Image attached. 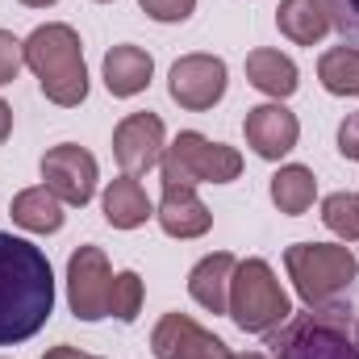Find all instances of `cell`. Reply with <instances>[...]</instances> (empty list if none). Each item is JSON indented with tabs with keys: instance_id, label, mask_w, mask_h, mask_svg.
Segmentation results:
<instances>
[{
	"instance_id": "1",
	"label": "cell",
	"mask_w": 359,
	"mask_h": 359,
	"mask_svg": "<svg viewBox=\"0 0 359 359\" xmlns=\"http://www.w3.org/2000/svg\"><path fill=\"white\" fill-rule=\"evenodd\" d=\"M55 309V271L46 255L0 230V347L34 339Z\"/></svg>"
},
{
	"instance_id": "2",
	"label": "cell",
	"mask_w": 359,
	"mask_h": 359,
	"mask_svg": "<svg viewBox=\"0 0 359 359\" xmlns=\"http://www.w3.org/2000/svg\"><path fill=\"white\" fill-rule=\"evenodd\" d=\"M21 50H25V67L38 76L42 92L55 104L72 109V104H80L88 96L84 46H80V38H76L72 25H38L21 42Z\"/></svg>"
},
{
	"instance_id": "3",
	"label": "cell",
	"mask_w": 359,
	"mask_h": 359,
	"mask_svg": "<svg viewBox=\"0 0 359 359\" xmlns=\"http://www.w3.org/2000/svg\"><path fill=\"white\" fill-rule=\"evenodd\" d=\"M276 359H359V313L339 305H313V313L288 318L268 339Z\"/></svg>"
},
{
	"instance_id": "4",
	"label": "cell",
	"mask_w": 359,
	"mask_h": 359,
	"mask_svg": "<svg viewBox=\"0 0 359 359\" xmlns=\"http://www.w3.org/2000/svg\"><path fill=\"white\" fill-rule=\"evenodd\" d=\"M230 318L238 322V330L251 334H271L276 326H284L292 318V301L280 288L276 271L264 259H243L234 264L230 276Z\"/></svg>"
},
{
	"instance_id": "5",
	"label": "cell",
	"mask_w": 359,
	"mask_h": 359,
	"mask_svg": "<svg viewBox=\"0 0 359 359\" xmlns=\"http://www.w3.org/2000/svg\"><path fill=\"white\" fill-rule=\"evenodd\" d=\"M284 264H288V276L309 309L334 301L359 271L355 255L347 247H334V243H297L284 251Z\"/></svg>"
},
{
	"instance_id": "6",
	"label": "cell",
	"mask_w": 359,
	"mask_h": 359,
	"mask_svg": "<svg viewBox=\"0 0 359 359\" xmlns=\"http://www.w3.org/2000/svg\"><path fill=\"white\" fill-rule=\"evenodd\" d=\"M163 184H230L243 172V155L226 142H209L205 134L184 130L159 159Z\"/></svg>"
},
{
	"instance_id": "7",
	"label": "cell",
	"mask_w": 359,
	"mask_h": 359,
	"mask_svg": "<svg viewBox=\"0 0 359 359\" xmlns=\"http://www.w3.org/2000/svg\"><path fill=\"white\" fill-rule=\"evenodd\" d=\"M109 297H113V271L100 247H80L67 264V301L72 313L80 322H96L109 313Z\"/></svg>"
},
{
	"instance_id": "8",
	"label": "cell",
	"mask_w": 359,
	"mask_h": 359,
	"mask_svg": "<svg viewBox=\"0 0 359 359\" xmlns=\"http://www.w3.org/2000/svg\"><path fill=\"white\" fill-rule=\"evenodd\" d=\"M42 180L63 205H88L96 192V159L84 147L63 142L42 155Z\"/></svg>"
},
{
	"instance_id": "9",
	"label": "cell",
	"mask_w": 359,
	"mask_h": 359,
	"mask_svg": "<svg viewBox=\"0 0 359 359\" xmlns=\"http://www.w3.org/2000/svg\"><path fill=\"white\" fill-rule=\"evenodd\" d=\"M172 100L180 109H213L222 96H226V63L213 59V55H184L176 67H172Z\"/></svg>"
},
{
	"instance_id": "10",
	"label": "cell",
	"mask_w": 359,
	"mask_h": 359,
	"mask_svg": "<svg viewBox=\"0 0 359 359\" xmlns=\"http://www.w3.org/2000/svg\"><path fill=\"white\" fill-rule=\"evenodd\" d=\"M163 121L155 113H130L113 130V155L126 176H142L163 159Z\"/></svg>"
},
{
	"instance_id": "11",
	"label": "cell",
	"mask_w": 359,
	"mask_h": 359,
	"mask_svg": "<svg viewBox=\"0 0 359 359\" xmlns=\"http://www.w3.org/2000/svg\"><path fill=\"white\" fill-rule=\"evenodd\" d=\"M155 359H230L226 343L201 330L188 313H168L151 334Z\"/></svg>"
},
{
	"instance_id": "12",
	"label": "cell",
	"mask_w": 359,
	"mask_h": 359,
	"mask_svg": "<svg viewBox=\"0 0 359 359\" xmlns=\"http://www.w3.org/2000/svg\"><path fill=\"white\" fill-rule=\"evenodd\" d=\"M243 130H247V142L255 147L259 159H280V155H288V151L297 147V138H301V126H297V117H292L284 104L247 109Z\"/></svg>"
},
{
	"instance_id": "13",
	"label": "cell",
	"mask_w": 359,
	"mask_h": 359,
	"mask_svg": "<svg viewBox=\"0 0 359 359\" xmlns=\"http://www.w3.org/2000/svg\"><path fill=\"white\" fill-rule=\"evenodd\" d=\"M155 217L172 238H201L213 226V213L188 184H163V205Z\"/></svg>"
},
{
	"instance_id": "14",
	"label": "cell",
	"mask_w": 359,
	"mask_h": 359,
	"mask_svg": "<svg viewBox=\"0 0 359 359\" xmlns=\"http://www.w3.org/2000/svg\"><path fill=\"white\" fill-rule=\"evenodd\" d=\"M234 255L217 251L209 259H201L188 276V292L196 305H205L209 313H230V276H234Z\"/></svg>"
},
{
	"instance_id": "15",
	"label": "cell",
	"mask_w": 359,
	"mask_h": 359,
	"mask_svg": "<svg viewBox=\"0 0 359 359\" xmlns=\"http://www.w3.org/2000/svg\"><path fill=\"white\" fill-rule=\"evenodd\" d=\"M151 55L142 46H113L104 55V88L113 96H138V92L151 84Z\"/></svg>"
},
{
	"instance_id": "16",
	"label": "cell",
	"mask_w": 359,
	"mask_h": 359,
	"mask_svg": "<svg viewBox=\"0 0 359 359\" xmlns=\"http://www.w3.org/2000/svg\"><path fill=\"white\" fill-rule=\"evenodd\" d=\"M104 217L117 230H134V226H147V217H155L151 196L138 184V176H121L104 188Z\"/></svg>"
},
{
	"instance_id": "17",
	"label": "cell",
	"mask_w": 359,
	"mask_h": 359,
	"mask_svg": "<svg viewBox=\"0 0 359 359\" xmlns=\"http://www.w3.org/2000/svg\"><path fill=\"white\" fill-rule=\"evenodd\" d=\"M8 213H13V222H17L21 230H29V234H55V230L63 226V201H59L46 184L17 192Z\"/></svg>"
},
{
	"instance_id": "18",
	"label": "cell",
	"mask_w": 359,
	"mask_h": 359,
	"mask_svg": "<svg viewBox=\"0 0 359 359\" xmlns=\"http://www.w3.org/2000/svg\"><path fill=\"white\" fill-rule=\"evenodd\" d=\"M276 25H280V34H288L292 42L313 46V42L326 38L330 17H326L322 0H284V4L276 8Z\"/></svg>"
},
{
	"instance_id": "19",
	"label": "cell",
	"mask_w": 359,
	"mask_h": 359,
	"mask_svg": "<svg viewBox=\"0 0 359 359\" xmlns=\"http://www.w3.org/2000/svg\"><path fill=\"white\" fill-rule=\"evenodd\" d=\"M247 80L268 96H292L297 92V67L280 50H251L247 55Z\"/></svg>"
},
{
	"instance_id": "20",
	"label": "cell",
	"mask_w": 359,
	"mask_h": 359,
	"mask_svg": "<svg viewBox=\"0 0 359 359\" xmlns=\"http://www.w3.org/2000/svg\"><path fill=\"white\" fill-rule=\"evenodd\" d=\"M313 196H318V180L309 168H301V163H288V168H280L276 176H271V201L280 205V213H305L309 205H313Z\"/></svg>"
},
{
	"instance_id": "21",
	"label": "cell",
	"mask_w": 359,
	"mask_h": 359,
	"mask_svg": "<svg viewBox=\"0 0 359 359\" xmlns=\"http://www.w3.org/2000/svg\"><path fill=\"white\" fill-rule=\"evenodd\" d=\"M318 80L334 96H359V46H334L318 63Z\"/></svg>"
},
{
	"instance_id": "22",
	"label": "cell",
	"mask_w": 359,
	"mask_h": 359,
	"mask_svg": "<svg viewBox=\"0 0 359 359\" xmlns=\"http://www.w3.org/2000/svg\"><path fill=\"white\" fill-rule=\"evenodd\" d=\"M322 222L343 238V243H359V196L355 192H334L322 201Z\"/></svg>"
},
{
	"instance_id": "23",
	"label": "cell",
	"mask_w": 359,
	"mask_h": 359,
	"mask_svg": "<svg viewBox=\"0 0 359 359\" xmlns=\"http://www.w3.org/2000/svg\"><path fill=\"white\" fill-rule=\"evenodd\" d=\"M138 309H142V276H138V271H121V276H113L109 313H117L121 322H134Z\"/></svg>"
},
{
	"instance_id": "24",
	"label": "cell",
	"mask_w": 359,
	"mask_h": 359,
	"mask_svg": "<svg viewBox=\"0 0 359 359\" xmlns=\"http://www.w3.org/2000/svg\"><path fill=\"white\" fill-rule=\"evenodd\" d=\"M322 8H326L330 25H334L347 42L359 46V0H322Z\"/></svg>"
},
{
	"instance_id": "25",
	"label": "cell",
	"mask_w": 359,
	"mask_h": 359,
	"mask_svg": "<svg viewBox=\"0 0 359 359\" xmlns=\"http://www.w3.org/2000/svg\"><path fill=\"white\" fill-rule=\"evenodd\" d=\"M21 63H25L21 42H17L8 29H0V84H13V80H17V72H21Z\"/></svg>"
},
{
	"instance_id": "26",
	"label": "cell",
	"mask_w": 359,
	"mask_h": 359,
	"mask_svg": "<svg viewBox=\"0 0 359 359\" xmlns=\"http://www.w3.org/2000/svg\"><path fill=\"white\" fill-rule=\"evenodd\" d=\"M138 4L155 21H188L192 8H196V0H138Z\"/></svg>"
},
{
	"instance_id": "27",
	"label": "cell",
	"mask_w": 359,
	"mask_h": 359,
	"mask_svg": "<svg viewBox=\"0 0 359 359\" xmlns=\"http://www.w3.org/2000/svg\"><path fill=\"white\" fill-rule=\"evenodd\" d=\"M339 155L343 159H359V113H351L339 126Z\"/></svg>"
},
{
	"instance_id": "28",
	"label": "cell",
	"mask_w": 359,
	"mask_h": 359,
	"mask_svg": "<svg viewBox=\"0 0 359 359\" xmlns=\"http://www.w3.org/2000/svg\"><path fill=\"white\" fill-rule=\"evenodd\" d=\"M42 359H96V355H84V351H76V347H67V343H63V347H50Z\"/></svg>"
},
{
	"instance_id": "29",
	"label": "cell",
	"mask_w": 359,
	"mask_h": 359,
	"mask_svg": "<svg viewBox=\"0 0 359 359\" xmlns=\"http://www.w3.org/2000/svg\"><path fill=\"white\" fill-rule=\"evenodd\" d=\"M8 130H13V109H8V104L0 100V142L8 138Z\"/></svg>"
},
{
	"instance_id": "30",
	"label": "cell",
	"mask_w": 359,
	"mask_h": 359,
	"mask_svg": "<svg viewBox=\"0 0 359 359\" xmlns=\"http://www.w3.org/2000/svg\"><path fill=\"white\" fill-rule=\"evenodd\" d=\"M21 4H29V8H46V4H55V0H21Z\"/></svg>"
},
{
	"instance_id": "31",
	"label": "cell",
	"mask_w": 359,
	"mask_h": 359,
	"mask_svg": "<svg viewBox=\"0 0 359 359\" xmlns=\"http://www.w3.org/2000/svg\"><path fill=\"white\" fill-rule=\"evenodd\" d=\"M230 359H268V355H259V351H247V355H230Z\"/></svg>"
},
{
	"instance_id": "32",
	"label": "cell",
	"mask_w": 359,
	"mask_h": 359,
	"mask_svg": "<svg viewBox=\"0 0 359 359\" xmlns=\"http://www.w3.org/2000/svg\"><path fill=\"white\" fill-rule=\"evenodd\" d=\"M100 4H109V0H100Z\"/></svg>"
}]
</instances>
